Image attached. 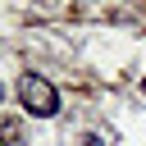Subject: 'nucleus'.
I'll use <instances>...</instances> for the list:
<instances>
[{
    "label": "nucleus",
    "mask_w": 146,
    "mask_h": 146,
    "mask_svg": "<svg viewBox=\"0 0 146 146\" xmlns=\"http://www.w3.org/2000/svg\"><path fill=\"white\" fill-rule=\"evenodd\" d=\"M18 100H23V110L36 114V119H50V114L59 110V91H55L46 78H36V73H23V78H18Z\"/></svg>",
    "instance_id": "f257e3e1"
},
{
    "label": "nucleus",
    "mask_w": 146,
    "mask_h": 146,
    "mask_svg": "<svg viewBox=\"0 0 146 146\" xmlns=\"http://www.w3.org/2000/svg\"><path fill=\"white\" fill-rule=\"evenodd\" d=\"M0 100H5V87H0Z\"/></svg>",
    "instance_id": "f03ea898"
}]
</instances>
